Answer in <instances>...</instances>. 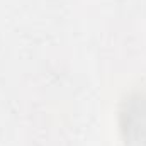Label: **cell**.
<instances>
[{"mask_svg": "<svg viewBox=\"0 0 146 146\" xmlns=\"http://www.w3.org/2000/svg\"><path fill=\"white\" fill-rule=\"evenodd\" d=\"M121 124L129 145L146 146V94H134L124 102Z\"/></svg>", "mask_w": 146, "mask_h": 146, "instance_id": "cell-1", "label": "cell"}]
</instances>
